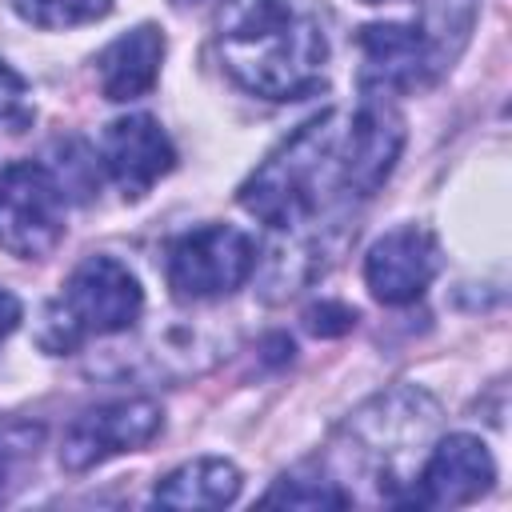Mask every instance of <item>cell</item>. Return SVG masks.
Segmentation results:
<instances>
[{"label":"cell","instance_id":"1","mask_svg":"<svg viewBox=\"0 0 512 512\" xmlns=\"http://www.w3.org/2000/svg\"><path fill=\"white\" fill-rule=\"evenodd\" d=\"M216 44L224 68L264 100H304L324 88V28L292 0H228Z\"/></svg>","mask_w":512,"mask_h":512},{"label":"cell","instance_id":"2","mask_svg":"<svg viewBox=\"0 0 512 512\" xmlns=\"http://www.w3.org/2000/svg\"><path fill=\"white\" fill-rule=\"evenodd\" d=\"M344 124V112H320L300 124L244 180L240 204L276 232L308 224L332 192H344Z\"/></svg>","mask_w":512,"mask_h":512},{"label":"cell","instance_id":"3","mask_svg":"<svg viewBox=\"0 0 512 512\" xmlns=\"http://www.w3.org/2000/svg\"><path fill=\"white\" fill-rule=\"evenodd\" d=\"M144 308L140 280L112 256H88L64 284V296L44 312L40 344L72 352L84 336H112L136 324Z\"/></svg>","mask_w":512,"mask_h":512},{"label":"cell","instance_id":"4","mask_svg":"<svg viewBox=\"0 0 512 512\" xmlns=\"http://www.w3.org/2000/svg\"><path fill=\"white\" fill-rule=\"evenodd\" d=\"M256 268V244L232 224H204L168 248V288L180 300H216L236 292Z\"/></svg>","mask_w":512,"mask_h":512},{"label":"cell","instance_id":"5","mask_svg":"<svg viewBox=\"0 0 512 512\" xmlns=\"http://www.w3.org/2000/svg\"><path fill=\"white\" fill-rule=\"evenodd\" d=\"M64 236V188L44 164L20 160L0 176V248L20 260L48 256Z\"/></svg>","mask_w":512,"mask_h":512},{"label":"cell","instance_id":"6","mask_svg":"<svg viewBox=\"0 0 512 512\" xmlns=\"http://www.w3.org/2000/svg\"><path fill=\"white\" fill-rule=\"evenodd\" d=\"M164 424V412L156 400H112L100 408H88L64 428L60 440V464L68 472H84L116 452L144 448Z\"/></svg>","mask_w":512,"mask_h":512},{"label":"cell","instance_id":"7","mask_svg":"<svg viewBox=\"0 0 512 512\" xmlns=\"http://www.w3.org/2000/svg\"><path fill=\"white\" fill-rule=\"evenodd\" d=\"M360 88L368 96L416 92L436 80L444 68L436 44L420 24H368L360 28Z\"/></svg>","mask_w":512,"mask_h":512},{"label":"cell","instance_id":"8","mask_svg":"<svg viewBox=\"0 0 512 512\" xmlns=\"http://www.w3.org/2000/svg\"><path fill=\"white\" fill-rule=\"evenodd\" d=\"M496 480V464L488 456V448L476 436H444L432 456L424 460V472L412 480V488L400 496V504H416V508H456V504H472L476 496H484Z\"/></svg>","mask_w":512,"mask_h":512},{"label":"cell","instance_id":"9","mask_svg":"<svg viewBox=\"0 0 512 512\" xmlns=\"http://www.w3.org/2000/svg\"><path fill=\"white\" fill-rule=\"evenodd\" d=\"M404 148V120L384 96L364 100L344 124V192L372 196L392 176Z\"/></svg>","mask_w":512,"mask_h":512},{"label":"cell","instance_id":"10","mask_svg":"<svg viewBox=\"0 0 512 512\" xmlns=\"http://www.w3.org/2000/svg\"><path fill=\"white\" fill-rule=\"evenodd\" d=\"M436 264H440L436 240L424 228L408 224V228L384 232L368 248L364 280L380 304H412L428 288V280L436 276Z\"/></svg>","mask_w":512,"mask_h":512},{"label":"cell","instance_id":"11","mask_svg":"<svg viewBox=\"0 0 512 512\" xmlns=\"http://www.w3.org/2000/svg\"><path fill=\"white\" fill-rule=\"evenodd\" d=\"M100 156L124 200H140L164 172H172L176 152L152 116H120L104 128Z\"/></svg>","mask_w":512,"mask_h":512},{"label":"cell","instance_id":"12","mask_svg":"<svg viewBox=\"0 0 512 512\" xmlns=\"http://www.w3.org/2000/svg\"><path fill=\"white\" fill-rule=\"evenodd\" d=\"M160 60H164V36L152 24H140L124 36H116L100 56H96V76H100V92L108 100H136L144 92H152L156 76H160Z\"/></svg>","mask_w":512,"mask_h":512},{"label":"cell","instance_id":"13","mask_svg":"<svg viewBox=\"0 0 512 512\" xmlns=\"http://www.w3.org/2000/svg\"><path fill=\"white\" fill-rule=\"evenodd\" d=\"M236 492H240V468L220 456H200L168 472L156 484L152 500L164 508H224L236 500Z\"/></svg>","mask_w":512,"mask_h":512},{"label":"cell","instance_id":"14","mask_svg":"<svg viewBox=\"0 0 512 512\" xmlns=\"http://www.w3.org/2000/svg\"><path fill=\"white\" fill-rule=\"evenodd\" d=\"M12 8L36 28H76L108 16L112 0H12Z\"/></svg>","mask_w":512,"mask_h":512},{"label":"cell","instance_id":"15","mask_svg":"<svg viewBox=\"0 0 512 512\" xmlns=\"http://www.w3.org/2000/svg\"><path fill=\"white\" fill-rule=\"evenodd\" d=\"M352 496L340 492L332 480L316 476H284L272 492H264L260 504H284V508H344Z\"/></svg>","mask_w":512,"mask_h":512},{"label":"cell","instance_id":"16","mask_svg":"<svg viewBox=\"0 0 512 512\" xmlns=\"http://www.w3.org/2000/svg\"><path fill=\"white\" fill-rule=\"evenodd\" d=\"M32 120H36V108L24 76L0 60V132H24L32 128Z\"/></svg>","mask_w":512,"mask_h":512},{"label":"cell","instance_id":"17","mask_svg":"<svg viewBox=\"0 0 512 512\" xmlns=\"http://www.w3.org/2000/svg\"><path fill=\"white\" fill-rule=\"evenodd\" d=\"M36 440H40L36 428H24V424L0 428V496H4V488H8V480H12L16 460L28 456V452H36Z\"/></svg>","mask_w":512,"mask_h":512},{"label":"cell","instance_id":"18","mask_svg":"<svg viewBox=\"0 0 512 512\" xmlns=\"http://www.w3.org/2000/svg\"><path fill=\"white\" fill-rule=\"evenodd\" d=\"M352 324H356V312L344 308V304H316L308 312V328L316 336H336V332H348Z\"/></svg>","mask_w":512,"mask_h":512},{"label":"cell","instance_id":"19","mask_svg":"<svg viewBox=\"0 0 512 512\" xmlns=\"http://www.w3.org/2000/svg\"><path fill=\"white\" fill-rule=\"evenodd\" d=\"M16 324H20V300L8 288H0V344L16 332Z\"/></svg>","mask_w":512,"mask_h":512},{"label":"cell","instance_id":"20","mask_svg":"<svg viewBox=\"0 0 512 512\" xmlns=\"http://www.w3.org/2000/svg\"><path fill=\"white\" fill-rule=\"evenodd\" d=\"M364 4H388V0H364Z\"/></svg>","mask_w":512,"mask_h":512},{"label":"cell","instance_id":"21","mask_svg":"<svg viewBox=\"0 0 512 512\" xmlns=\"http://www.w3.org/2000/svg\"><path fill=\"white\" fill-rule=\"evenodd\" d=\"M176 4H196V0H176Z\"/></svg>","mask_w":512,"mask_h":512}]
</instances>
